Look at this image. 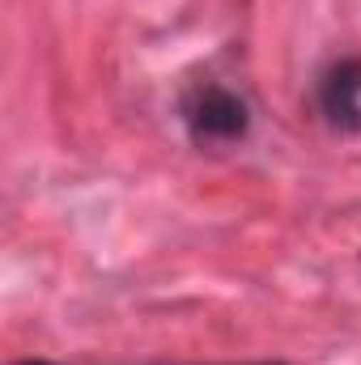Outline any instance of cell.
<instances>
[{
    "instance_id": "4",
    "label": "cell",
    "mask_w": 361,
    "mask_h": 365,
    "mask_svg": "<svg viewBox=\"0 0 361 365\" xmlns=\"http://www.w3.org/2000/svg\"><path fill=\"white\" fill-rule=\"evenodd\" d=\"M243 365H285V361H243Z\"/></svg>"
},
{
    "instance_id": "1",
    "label": "cell",
    "mask_w": 361,
    "mask_h": 365,
    "mask_svg": "<svg viewBox=\"0 0 361 365\" xmlns=\"http://www.w3.org/2000/svg\"><path fill=\"white\" fill-rule=\"evenodd\" d=\"M183 128L195 145H234L251 132V106L225 86H195L183 98Z\"/></svg>"
},
{
    "instance_id": "2",
    "label": "cell",
    "mask_w": 361,
    "mask_h": 365,
    "mask_svg": "<svg viewBox=\"0 0 361 365\" xmlns=\"http://www.w3.org/2000/svg\"><path fill=\"white\" fill-rule=\"evenodd\" d=\"M315 102L336 132H361V56L332 60L315 86Z\"/></svg>"
},
{
    "instance_id": "3",
    "label": "cell",
    "mask_w": 361,
    "mask_h": 365,
    "mask_svg": "<svg viewBox=\"0 0 361 365\" xmlns=\"http://www.w3.org/2000/svg\"><path fill=\"white\" fill-rule=\"evenodd\" d=\"M13 365H51V361H39V357H30V361H13Z\"/></svg>"
}]
</instances>
